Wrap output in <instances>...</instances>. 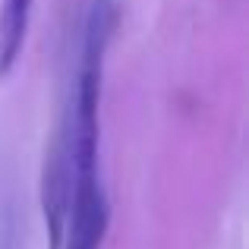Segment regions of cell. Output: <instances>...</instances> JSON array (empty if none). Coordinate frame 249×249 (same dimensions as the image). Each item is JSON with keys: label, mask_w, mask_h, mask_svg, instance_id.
<instances>
[{"label": "cell", "mask_w": 249, "mask_h": 249, "mask_svg": "<svg viewBox=\"0 0 249 249\" xmlns=\"http://www.w3.org/2000/svg\"><path fill=\"white\" fill-rule=\"evenodd\" d=\"M114 29V0H91L82 25L79 67L73 79V95L63 110L70 136V167H73V196H70V218L63 233V249H98L107 231V193L101 180V76L107 41Z\"/></svg>", "instance_id": "obj_1"}, {"label": "cell", "mask_w": 249, "mask_h": 249, "mask_svg": "<svg viewBox=\"0 0 249 249\" xmlns=\"http://www.w3.org/2000/svg\"><path fill=\"white\" fill-rule=\"evenodd\" d=\"M35 0H0V79L16 67L32 22Z\"/></svg>", "instance_id": "obj_2"}, {"label": "cell", "mask_w": 249, "mask_h": 249, "mask_svg": "<svg viewBox=\"0 0 249 249\" xmlns=\"http://www.w3.org/2000/svg\"><path fill=\"white\" fill-rule=\"evenodd\" d=\"M0 249H10V233H0Z\"/></svg>", "instance_id": "obj_3"}]
</instances>
